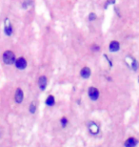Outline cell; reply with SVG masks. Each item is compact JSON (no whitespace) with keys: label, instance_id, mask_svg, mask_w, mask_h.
Here are the masks:
<instances>
[{"label":"cell","instance_id":"6da1fadb","mask_svg":"<svg viewBox=\"0 0 139 147\" xmlns=\"http://www.w3.org/2000/svg\"><path fill=\"white\" fill-rule=\"evenodd\" d=\"M15 59H16V55L11 50H6L2 54V60L5 65H9V66L13 65L14 62H15Z\"/></svg>","mask_w":139,"mask_h":147},{"label":"cell","instance_id":"7a4b0ae2","mask_svg":"<svg viewBox=\"0 0 139 147\" xmlns=\"http://www.w3.org/2000/svg\"><path fill=\"white\" fill-rule=\"evenodd\" d=\"M125 63L127 64V66L129 67L130 69L132 70L134 72H137L139 69V62L137 61V59L132 55H128L126 57Z\"/></svg>","mask_w":139,"mask_h":147},{"label":"cell","instance_id":"3957f363","mask_svg":"<svg viewBox=\"0 0 139 147\" xmlns=\"http://www.w3.org/2000/svg\"><path fill=\"white\" fill-rule=\"evenodd\" d=\"M13 65L15 66V68L17 70L23 71V70H25L28 67V61L24 57H16L15 62H14Z\"/></svg>","mask_w":139,"mask_h":147},{"label":"cell","instance_id":"277c9868","mask_svg":"<svg viewBox=\"0 0 139 147\" xmlns=\"http://www.w3.org/2000/svg\"><path fill=\"white\" fill-rule=\"evenodd\" d=\"M3 32L6 36H11L13 34V24L11 23L10 19L6 17L4 19V28H3Z\"/></svg>","mask_w":139,"mask_h":147},{"label":"cell","instance_id":"5b68a950","mask_svg":"<svg viewBox=\"0 0 139 147\" xmlns=\"http://www.w3.org/2000/svg\"><path fill=\"white\" fill-rule=\"evenodd\" d=\"M88 96H89V98H90L91 100L96 101L97 99L99 98V96H100L99 90L97 89L96 87L91 86V87L88 89Z\"/></svg>","mask_w":139,"mask_h":147},{"label":"cell","instance_id":"8992f818","mask_svg":"<svg viewBox=\"0 0 139 147\" xmlns=\"http://www.w3.org/2000/svg\"><path fill=\"white\" fill-rule=\"evenodd\" d=\"M110 53H117L120 51V42L117 40H111L108 46Z\"/></svg>","mask_w":139,"mask_h":147},{"label":"cell","instance_id":"52a82bcc","mask_svg":"<svg viewBox=\"0 0 139 147\" xmlns=\"http://www.w3.org/2000/svg\"><path fill=\"white\" fill-rule=\"evenodd\" d=\"M48 86V78L46 76H40L38 78V87L41 91H45Z\"/></svg>","mask_w":139,"mask_h":147},{"label":"cell","instance_id":"ba28073f","mask_svg":"<svg viewBox=\"0 0 139 147\" xmlns=\"http://www.w3.org/2000/svg\"><path fill=\"white\" fill-rule=\"evenodd\" d=\"M87 126H88L89 131H90L93 135H96L99 133V126L94 121H88Z\"/></svg>","mask_w":139,"mask_h":147},{"label":"cell","instance_id":"9c48e42d","mask_svg":"<svg viewBox=\"0 0 139 147\" xmlns=\"http://www.w3.org/2000/svg\"><path fill=\"white\" fill-rule=\"evenodd\" d=\"M23 99H24V93L21 88H17L15 91V94H14V100L17 104L22 103Z\"/></svg>","mask_w":139,"mask_h":147},{"label":"cell","instance_id":"30bf717a","mask_svg":"<svg viewBox=\"0 0 139 147\" xmlns=\"http://www.w3.org/2000/svg\"><path fill=\"white\" fill-rule=\"evenodd\" d=\"M79 75L83 79H88L90 78V76L91 75V70L90 69V67L88 66H84L83 68L80 70V72H79Z\"/></svg>","mask_w":139,"mask_h":147},{"label":"cell","instance_id":"8fae6325","mask_svg":"<svg viewBox=\"0 0 139 147\" xmlns=\"http://www.w3.org/2000/svg\"><path fill=\"white\" fill-rule=\"evenodd\" d=\"M137 140L134 139V138H130L125 142V147H135L137 144Z\"/></svg>","mask_w":139,"mask_h":147},{"label":"cell","instance_id":"7c38bea8","mask_svg":"<svg viewBox=\"0 0 139 147\" xmlns=\"http://www.w3.org/2000/svg\"><path fill=\"white\" fill-rule=\"evenodd\" d=\"M45 103L47 106H49V107H52L55 104V98H54V96H52V95H50L48 98H46V100H45Z\"/></svg>","mask_w":139,"mask_h":147},{"label":"cell","instance_id":"4fadbf2b","mask_svg":"<svg viewBox=\"0 0 139 147\" xmlns=\"http://www.w3.org/2000/svg\"><path fill=\"white\" fill-rule=\"evenodd\" d=\"M32 5H34V0H24L21 4V8L23 10H28Z\"/></svg>","mask_w":139,"mask_h":147},{"label":"cell","instance_id":"5bb4252c","mask_svg":"<svg viewBox=\"0 0 139 147\" xmlns=\"http://www.w3.org/2000/svg\"><path fill=\"white\" fill-rule=\"evenodd\" d=\"M116 4V0H106L104 5H103V8L105 9V10H107V9L110 7V6H115Z\"/></svg>","mask_w":139,"mask_h":147},{"label":"cell","instance_id":"9a60e30c","mask_svg":"<svg viewBox=\"0 0 139 147\" xmlns=\"http://www.w3.org/2000/svg\"><path fill=\"white\" fill-rule=\"evenodd\" d=\"M100 50H101V47H100L99 44L93 43L91 45V51L93 53H98V52H100Z\"/></svg>","mask_w":139,"mask_h":147},{"label":"cell","instance_id":"2e32d148","mask_svg":"<svg viewBox=\"0 0 139 147\" xmlns=\"http://www.w3.org/2000/svg\"><path fill=\"white\" fill-rule=\"evenodd\" d=\"M96 19H97V16L95 13H93V11H91V13L88 14V21L89 22H93V21H95Z\"/></svg>","mask_w":139,"mask_h":147},{"label":"cell","instance_id":"e0dca14e","mask_svg":"<svg viewBox=\"0 0 139 147\" xmlns=\"http://www.w3.org/2000/svg\"><path fill=\"white\" fill-rule=\"evenodd\" d=\"M29 111L31 114H34L35 111H36V104H35V102H32L31 104H30L29 106Z\"/></svg>","mask_w":139,"mask_h":147},{"label":"cell","instance_id":"ac0fdd59","mask_svg":"<svg viewBox=\"0 0 139 147\" xmlns=\"http://www.w3.org/2000/svg\"><path fill=\"white\" fill-rule=\"evenodd\" d=\"M103 57H105V59L107 60V62H108V64H109V66H110V68H111V67H112V61H111V59L108 57V55H107V54H104V55H103Z\"/></svg>","mask_w":139,"mask_h":147},{"label":"cell","instance_id":"d6986e66","mask_svg":"<svg viewBox=\"0 0 139 147\" xmlns=\"http://www.w3.org/2000/svg\"><path fill=\"white\" fill-rule=\"evenodd\" d=\"M113 11H114V13H115V14L117 16V17H121V13H120V11H119V9H118L116 6H113Z\"/></svg>","mask_w":139,"mask_h":147},{"label":"cell","instance_id":"ffe728a7","mask_svg":"<svg viewBox=\"0 0 139 147\" xmlns=\"http://www.w3.org/2000/svg\"><path fill=\"white\" fill-rule=\"evenodd\" d=\"M60 122H61V125L63 126V127H65V126L67 125V123H68V119H67V117H62L61 120H60Z\"/></svg>","mask_w":139,"mask_h":147}]
</instances>
